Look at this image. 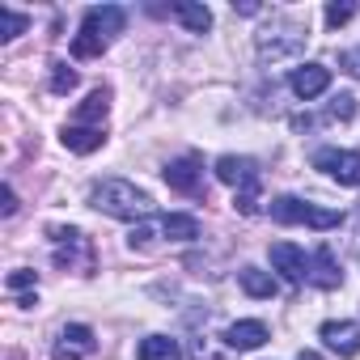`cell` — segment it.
<instances>
[{"label": "cell", "mask_w": 360, "mask_h": 360, "mask_svg": "<svg viewBox=\"0 0 360 360\" xmlns=\"http://www.w3.org/2000/svg\"><path fill=\"white\" fill-rule=\"evenodd\" d=\"M89 204L115 221H148L153 217V200L136 183H127V178H102V183H94Z\"/></svg>", "instance_id": "cell-1"}, {"label": "cell", "mask_w": 360, "mask_h": 360, "mask_svg": "<svg viewBox=\"0 0 360 360\" xmlns=\"http://www.w3.org/2000/svg\"><path fill=\"white\" fill-rule=\"evenodd\" d=\"M217 178L225 187H233V208L242 212V217H255L259 212V165L250 161V157H233V153H225L221 161H217Z\"/></svg>", "instance_id": "cell-2"}, {"label": "cell", "mask_w": 360, "mask_h": 360, "mask_svg": "<svg viewBox=\"0 0 360 360\" xmlns=\"http://www.w3.org/2000/svg\"><path fill=\"white\" fill-rule=\"evenodd\" d=\"M271 221H276V225H309V229H335L343 217H339L335 208H314V204H305V200H297V195H280V200H271Z\"/></svg>", "instance_id": "cell-3"}, {"label": "cell", "mask_w": 360, "mask_h": 360, "mask_svg": "<svg viewBox=\"0 0 360 360\" xmlns=\"http://www.w3.org/2000/svg\"><path fill=\"white\" fill-rule=\"evenodd\" d=\"M51 246H56V267H68V271H81L89 276L94 271V246L81 229H64V225H51Z\"/></svg>", "instance_id": "cell-4"}, {"label": "cell", "mask_w": 360, "mask_h": 360, "mask_svg": "<svg viewBox=\"0 0 360 360\" xmlns=\"http://www.w3.org/2000/svg\"><path fill=\"white\" fill-rule=\"evenodd\" d=\"M305 47V26H292V22H271L263 34H259V56L263 60H288Z\"/></svg>", "instance_id": "cell-5"}, {"label": "cell", "mask_w": 360, "mask_h": 360, "mask_svg": "<svg viewBox=\"0 0 360 360\" xmlns=\"http://www.w3.org/2000/svg\"><path fill=\"white\" fill-rule=\"evenodd\" d=\"M314 169L335 178L339 187H360V153H352V148H318Z\"/></svg>", "instance_id": "cell-6"}, {"label": "cell", "mask_w": 360, "mask_h": 360, "mask_svg": "<svg viewBox=\"0 0 360 360\" xmlns=\"http://www.w3.org/2000/svg\"><path fill=\"white\" fill-rule=\"evenodd\" d=\"M165 183L178 195H200L204 191V161H200V153H187V157L169 161L165 165Z\"/></svg>", "instance_id": "cell-7"}, {"label": "cell", "mask_w": 360, "mask_h": 360, "mask_svg": "<svg viewBox=\"0 0 360 360\" xmlns=\"http://www.w3.org/2000/svg\"><path fill=\"white\" fill-rule=\"evenodd\" d=\"M123 26H127V13H123L119 5H94V9H85V18H81V34H94V39H102V43H110L115 34H123Z\"/></svg>", "instance_id": "cell-8"}, {"label": "cell", "mask_w": 360, "mask_h": 360, "mask_svg": "<svg viewBox=\"0 0 360 360\" xmlns=\"http://www.w3.org/2000/svg\"><path fill=\"white\" fill-rule=\"evenodd\" d=\"M271 267L288 280V284H305L309 280V259H305V250L301 246H292V242H271Z\"/></svg>", "instance_id": "cell-9"}, {"label": "cell", "mask_w": 360, "mask_h": 360, "mask_svg": "<svg viewBox=\"0 0 360 360\" xmlns=\"http://www.w3.org/2000/svg\"><path fill=\"white\" fill-rule=\"evenodd\" d=\"M94 347H98L94 330H89L85 322H72V326L60 330V339H56V347H51V360H85Z\"/></svg>", "instance_id": "cell-10"}, {"label": "cell", "mask_w": 360, "mask_h": 360, "mask_svg": "<svg viewBox=\"0 0 360 360\" xmlns=\"http://www.w3.org/2000/svg\"><path fill=\"white\" fill-rule=\"evenodd\" d=\"M288 85H292V94L301 102H314V98H322L330 89V68L326 64H301V68H292Z\"/></svg>", "instance_id": "cell-11"}, {"label": "cell", "mask_w": 360, "mask_h": 360, "mask_svg": "<svg viewBox=\"0 0 360 360\" xmlns=\"http://www.w3.org/2000/svg\"><path fill=\"white\" fill-rule=\"evenodd\" d=\"M322 343L330 347V352H339L343 360H352L356 352H360V326L356 322H322Z\"/></svg>", "instance_id": "cell-12"}, {"label": "cell", "mask_w": 360, "mask_h": 360, "mask_svg": "<svg viewBox=\"0 0 360 360\" xmlns=\"http://www.w3.org/2000/svg\"><path fill=\"white\" fill-rule=\"evenodd\" d=\"M309 280H314L318 288H339V284H343V271H339L330 246H318V250H314V259H309Z\"/></svg>", "instance_id": "cell-13"}, {"label": "cell", "mask_w": 360, "mask_h": 360, "mask_svg": "<svg viewBox=\"0 0 360 360\" xmlns=\"http://www.w3.org/2000/svg\"><path fill=\"white\" fill-rule=\"evenodd\" d=\"M271 335H267V326L263 322H255V318H246V322H233L229 330H225V343L229 347H238V352H255V347H263Z\"/></svg>", "instance_id": "cell-14"}, {"label": "cell", "mask_w": 360, "mask_h": 360, "mask_svg": "<svg viewBox=\"0 0 360 360\" xmlns=\"http://www.w3.org/2000/svg\"><path fill=\"white\" fill-rule=\"evenodd\" d=\"M106 110H110V89L98 85V89H89V98L77 106V123H81V127H102Z\"/></svg>", "instance_id": "cell-15"}, {"label": "cell", "mask_w": 360, "mask_h": 360, "mask_svg": "<svg viewBox=\"0 0 360 360\" xmlns=\"http://www.w3.org/2000/svg\"><path fill=\"white\" fill-rule=\"evenodd\" d=\"M136 360H183V347L169 335H148V339H140Z\"/></svg>", "instance_id": "cell-16"}, {"label": "cell", "mask_w": 360, "mask_h": 360, "mask_svg": "<svg viewBox=\"0 0 360 360\" xmlns=\"http://www.w3.org/2000/svg\"><path fill=\"white\" fill-rule=\"evenodd\" d=\"M161 238H169V242H195L200 238V221L187 217V212H169V217H161Z\"/></svg>", "instance_id": "cell-17"}, {"label": "cell", "mask_w": 360, "mask_h": 360, "mask_svg": "<svg viewBox=\"0 0 360 360\" xmlns=\"http://www.w3.org/2000/svg\"><path fill=\"white\" fill-rule=\"evenodd\" d=\"M64 148L68 153H94V148H102V127H81V123H72V127H64Z\"/></svg>", "instance_id": "cell-18"}, {"label": "cell", "mask_w": 360, "mask_h": 360, "mask_svg": "<svg viewBox=\"0 0 360 360\" xmlns=\"http://www.w3.org/2000/svg\"><path fill=\"white\" fill-rule=\"evenodd\" d=\"M238 284H242V292H246V297H259V301L276 297V276H271V271L242 267V271H238Z\"/></svg>", "instance_id": "cell-19"}, {"label": "cell", "mask_w": 360, "mask_h": 360, "mask_svg": "<svg viewBox=\"0 0 360 360\" xmlns=\"http://www.w3.org/2000/svg\"><path fill=\"white\" fill-rule=\"evenodd\" d=\"M169 13L183 22L191 34H204L208 26H212V13H208V5H191V0H178V5H169Z\"/></svg>", "instance_id": "cell-20"}, {"label": "cell", "mask_w": 360, "mask_h": 360, "mask_svg": "<svg viewBox=\"0 0 360 360\" xmlns=\"http://www.w3.org/2000/svg\"><path fill=\"white\" fill-rule=\"evenodd\" d=\"M26 26H30V18H26V13H13L9 5H0V39H5V43H13Z\"/></svg>", "instance_id": "cell-21"}, {"label": "cell", "mask_w": 360, "mask_h": 360, "mask_svg": "<svg viewBox=\"0 0 360 360\" xmlns=\"http://www.w3.org/2000/svg\"><path fill=\"white\" fill-rule=\"evenodd\" d=\"M102 51H106V43L94 39V34H77V39H72V56H77V60H98Z\"/></svg>", "instance_id": "cell-22"}, {"label": "cell", "mask_w": 360, "mask_h": 360, "mask_svg": "<svg viewBox=\"0 0 360 360\" xmlns=\"http://www.w3.org/2000/svg\"><path fill=\"white\" fill-rule=\"evenodd\" d=\"M68 89H77V72L56 60V64H51V94H68Z\"/></svg>", "instance_id": "cell-23"}, {"label": "cell", "mask_w": 360, "mask_h": 360, "mask_svg": "<svg viewBox=\"0 0 360 360\" xmlns=\"http://www.w3.org/2000/svg\"><path fill=\"white\" fill-rule=\"evenodd\" d=\"M330 119H339V123H352V119H356V98H352V94H339V98H330Z\"/></svg>", "instance_id": "cell-24"}, {"label": "cell", "mask_w": 360, "mask_h": 360, "mask_svg": "<svg viewBox=\"0 0 360 360\" xmlns=\"http://www.w3.org/2000/svg\"><path fill=\"white\" fill-rule=\"evenodd\" d=\"M5 284H9V292H26V288H34V284H39V276H34L30 267H18V271H9V280H5Z\"/></svg>", "instance_id": "cell-25"}, {"label": "cell", "mask_w": 360, "mask_h": 360, "mask_svg": "<svg viewBox=\"0 0 360 360\" xmlns=\"http://www.w3.org/2000/svg\"><path fill=\"white\" fill-rule=\"evenodd\" d=\"M356 18V5H326V26L330 30H339L343 22H352Z\"/></svg>", "instance_id": "cell-26"}, {"label": "cell", "mask_w": 360, "mask_h": 360, "mask_svg": "<svg viewBox=\"0 0 360 360\" xmlns=\"http://www.w3.org/2000/svg\"><path fill=\"white\" fill-rule=\"evenodd\" d=\"M0 212H5V217L18 212V191H13V187H5V208H0Z\"/></svg>", "instance_id": "cell-27"}, {"label": "cell", "mask_w": 360, "mask_h": 360, "mask_svg": "<svg viewBox=\"0 0 360 360\" xmlns=\"http://www.w3.org/2000/svg\"><path fill=\"white\" fill-rule=\"evenodd\" d=\"M339 64H343V72H352V77H360V60H356V56H339Z\"/></svg>", "instance_id": "cell-28"}, {"label": "cell", "mask_w": 360, "mask_h": 360, "mask_svg": "<svg viewBox=\"0 0 360 360\" xmlns=\"http://www.w3.org/2000/svg\"><path fill=\"white\" fill-rule=\"evenodd\" d=\"M297 360H322V356H318V352H301Z\"/></svg>", "instance_id": "cell-29"}]
</instances>
